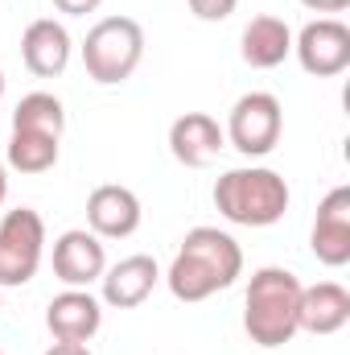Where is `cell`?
Here are the masks:
<instances>
[{
    "label": "cell",
    "instance_id": "cell-1",
    "mask_svg": "<svg viewBox=\"0 0 350 355\" xmlns=\"http://www.w3.org/2000/svg\"><path fill=\"white\" fill-rule=\"evenodd\" d=\"M239 277H243V248L235 244L231 232L190 227L174 265L165 272V285H169V293L177 302L194 306V302H206V297L231 289Z\"/></svg>",
    "mask_w": 350,
    "mask_h": 355
},
{
    "label": "cell",
    "instance_id": "cell-2",
    "mask_svg": "<svg viewBox=\"0 0 350 355\" xmlns=\"http://www.w3.org/2000/svg\"><path fill=\"white\" fill-rule=\"evenodd\" d=\"M301 281L288 268H256L243 293V331L252 343L260 347H284L293 343L297 327V310H301Z\"/></svg>",
    "mask_w": 350,
    "mask_h": 355
},
{
    "label": "cell",
    "instance_id": "cell-3",
    "mask_svg": "<svg viewBox=\"0 0 350 355\" xmlns=\"http://www.w3.org/2000/svg\"><path fill=\"white\" fill-rule=\"evenodd\" d=\"M293 202L288 182L268 166H239L214 182V207L235 227H272Z\"/></svg>",
    "mask_w": 350,
    "mask_h": 355
},
{
    "label": "cell",
    "instance_id": "cell-4",
    "mask_svg": "<svg viewBox=\"0 0 350 355\" xmlns=\"http://www.w3.org/2000/svg\"><path fill=\"white\" fill-rule=\"evenodd\" d=\"M145 58V29L132 17H103L95 21L83 42V67L99 87L128 83Z\"/></svg>",
    "mask_w": 350,
    "mask_h": 355
},
{
    "label": "cell",
    "instance_id": "cell-5",
    "mask_svg": "<svg viewBox=\"0 0 350 355\" xmlns=\"http://www.w3.org/2000/svg\"><path fill=\"white\" fill-rule=\"evenodd\" d=\"M46 257V219L33 207L4 211L0 219V289H21L37 277Z\"/></svg>",
    "mask_w": 350,
    "mask_h": 355
},
{
    "label": "cell",
    "instance_id": "cell-6",
    "mask_svg": "<svg viewBox=\"0 0 350 355\" xmlns=\"http://www.w3.org/2000/svg\"><path fill=\"white\" fill-rule=\"evenodd\" d=\"M223 132H227L231 149H239L243 157H268L280 145L284 107H280V99L272 91H248V95L235 99Z\"/></svg>",
    "mask_w": 350,
    "mask_h": 355
},
{
    "label": "cell",
    "instance_id": "cell-7",
    "mask_svg": "<svg viewBox=\"0 0 350 355\" xmlns=\"http://www.w3.org/2000/svg\"><path fill=\"white\" fill-rule=\"evenodd\" d=\"M293 54L313 79H334L350 67V25L338 17H317L293 37Z\"/></svg>",
    "mask_w": 350,
    "mask_h": 355
},
{
    "label": "cell",
    "instance_id": "cell-8",
    "mask_svg": "<svg viewBox=\"0 0 350 355\" xmlns=\"http://www.w3.org/2000/svg\"><path fill=\"white\" fill-rule=\"evenodd\" d=\"M145 219V207L136 198V190L120 186V182H103L87 194V227L99 240H128Z\"/></svg>",
    "mask_w": 350,
    "mask_h": 355
},
{
    "label": "cell",
    "instance_id": "cell-9",
    "mask_svg": "<svg viewBox=\"0 0 350 355\" xmlns=\"http://www.w3.org/2000/svg\"><path fill=\"white\" fill-rule=\"evenodd\" d=\"M309 248L326 268L350 265V186H334L317 202V219L309 232Z\"/></svg>",
    "mask_w": 350,
    "mask_h": 355
},
{
    "label": "cell",
    "instance_id": "cell-10",
    "mask_svg": "<svg viewBox=\"0 0 350 355\" xmlns=\"http://www.w3.org/2000/svg\"><path fill=\"white\" fill-rule=\"evenodd\" d=\"M103 268H107V252H103V240L91 227H71L54 240V277L66 289L95 285L103 277Z\"/></svg>",
    "mask_w": 350,
    "mask_h": 355
},
{
    "label": "cell",
    "instance_id": "cell-11",
    "mask_svg": "<svg viewBox=\"0 0 350 355\" xmlns=\"http://www.w3.org/2000/svg\"><path fill=\"white\" fill-rule=\"evenodd\" d=\"M46 327L58 343H91L103 327V302L91 289H62L46 306Z\"/></svg>",
    "mask_w": 350,
    "mask_h": 355
},
{
    "label": "cell",
    "instance_id": "cell-12",
    "mask_svg": "<svg viewBox=\"0 0 350 355\" xmlns=\"http://www.w3.org/2000/svg\"><path fill=\"white\" fill-rule=\"evenodd\" d=\"M71 54H75V42H71V33H66L62 21L37 17V21L25 25V33H21V58H25V67L37 79L62 75L71 67Z\"/></svg>",
    "mask_w": 350,
    "mask_h": 355
},
{
    "label": "cell",
    "instance_id": "cell-13",
    "mask_svg": "<svg viewBox=\"0 0 350 355\" xmlns=\"http://www.w3.org/2000/svg\"><path fill=\"white\" fill-rule=\"evenodd\" d=\"M227 145V132L214 116L206 112H185L169 124V153L190 170H206Z\"/></svg>",
    "mask_w": 350,
    "mask_h": 355
},
{
    "label": "cell",
    "instance_id": "cell-14",
    "mask_svg": "<svg viewBox=\"0 0 350 355\" xmlns=\"http://www.w3.org/2000/svg\"><path fill=\"white\" fill-rule=\"evenodd\" d=\"M99 281H103V306H111V310H136L157 289L161 268H157L153 257L136 252V257H124L111 268H103Z\"/></svg>",
    "mask_w": 350,
    "mask_h": 355
},
{
    "label": "cell",
    "instance_id": "cell-15",
    "mask_svg": "<svg viewBox=\"0 0 350 355\" xmlns=\"http://www.w3.org/2000/svg\"><path fill=\"white\" fill-rule=\"evenodd\" d=\"M350 322V293L338 281H317L301 289V310H297V327L309 335H338Z\"/></svg>",
    "mask_w": 350,
    "mask_h": 355
},
{
    "label": "cell",
    "instance_id": "cell-16",
    "mask_svg": "<svg viewBox=\"0 0 350 355\" xmlns=\"http://www.w3.org/2000/svg\"><path fill=\"white\" fill-rule=\"evenodd\" d=\"M293 54V29L280 17H252L239 33V58L252 71H272Z\"/></svg>",
    "mask_w": 350,
    "mask_h": 355
},
{
    "label": "cell",
    "instance_id": "cell-17",
    "mask_svg": "<svg viewBox=\"0 0 350 355\" xmlns=\"http://www.w3.org/2000/svg\"><path fill=\"white\" fill-rule=\"evenodd\" d=\"M12 128H21V132H46V137L62 141V132H66V107L50 91H29L12 107Z\"/></svg>",
    "mask_w": 350,
    "mask_h": 355
},
{
    "label": "cell",
    "instance_id": "cell-18",
    "mask_svg": "<svg viewBox=\"0 0 350 355\" xmlns=\"http://www.w3.org/2000/svg\"><path fill=\"white\" fill-rule=\"evenodd\" d=\"M58 145H62L58 137H46V132H21V128H12L4 162H8L12 170H21V174H46V170H54V166H58Z\"/></svg>",
    "mask_w": 350,
    "mask_h": 355
},
{
    "label": "cell",
    "instance_id": "cell-19",
    "mask_svg": "<svg viewBox=\"0 0 350 355\" xmlns=\"http://www.w3.org/2000/svg\"><path fill=\"white\" fill-rule=\"evenodd\" d=\"M185 4H190V12L198 21H227L239 0H185Z\"/></svg>",
    "mask_w": 350,
    "mask_h": 355
},
{
    "label": "cell",
    "instance_id": "cell-20",
    "mask_svg": "<svg viewBox=\"0 0 350 355\" xmlns=\"http://www.w3.org/2000/svg\"><path fill=\"white\" fill-rule=\"evenodd\" d=\"M103 0H54V8L58 12H66V17H87V12H95Z\"/></svg>",
    "mask_w": 350,
    "mask_h": 355
},
{
    "label": "cell",
    "instance_id": "cell-21",
    "mask_svg": "<svg viewBox=\"0 0 350 355\" xmlns=\"http://www.w3.org/2000/svg\"><path fill=\"white\" fill-rule=\"evenodd\" d=\"M46 355H91V347L87 343H58V339H54V343L46 347Z\"/></svg>",
    "mask_w": 350,
    "mask_h": 355
},
{
    "label": "cell",
    "instance_id": "cell-22",
    "mask_svg": "<svg viewBox=\"0 0 350 355\" xmlns=\"http://www.w3.org/2000/svg\"><path fill=\"white\" fill-rule=\"evenodd\" d=\"M305 8H313V12H342L350 0H301Z\"/></svg>",
    "mask_w": 350,
    "mask_h": 355
},
{
    "label": "cell",
    "instance_id": "cell-23",
    "mask_svg": "<svg viewBox=\"0 0 350 355\" xmlns=\"http://www.w3.org/2000/svg\"><path fill=\"white\" fill-rule=\"evenodd\" d=\"M4 198H8V170H4V162H0V207H4Z\"/></svg>",
    "mask_w": 350,
    "mask_h": 355
},
{
    "label": "cell",
    "instance_id": "cell-24",
    "mask_svg": "<svg viewBox=\"0 0 350 355\" xmlns=\"http://www.w3.org/2000/svg\"><path fill=\"white\" fill-rule=\"evenodd\" d=\"M0 99H4V71H0Z\"/></svg>",
    "mask_w": 350,
    "mask_h": 355
},
{
    "label": "cell",
    "instance_id": "cell-25",
    "mask_svg": "<svg viewBox=\"0 0 350 355\" xmlns=\"http://www.w3.org/2000/svg\"><path fill=\"white\" fill-rule=\"evenodd\" d=\"M0 314H4V302H0Z\"/></svg>",
    "mask_w": 350,
    "mask_h": 355
},
{
    "label": "cell",
    "instance_id": "cell-26",
    "mask_svg": "<svg viewBox=\"0 0 350 355\" xmlns=\"http://www.w3.org/2000/svg\"><path fill=\"white\" fill-rule=\"evenodd\" d=\"M0 355H4V352H0Z\"/></svg>",
    "mask_w": 350,
    "mask_h": 355
}]
</instances>
